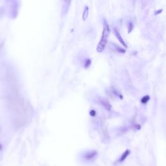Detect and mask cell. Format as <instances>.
<instances>
[{"label": "cell", "mask_w": 166, "mask_h": 166, "mask_svg": "<svg viewBox=\"0 0 166 166\" xmlns=\"http://www.w3.org/2000/svg\"><path fill=\"white\" fill-rule=\"evenodd\" d=\"M130 151L129 150H126L125 151H124L123 153V155L121 157V159H120V162H123V160H125L127 158V157L129 155V154H130Z\"/></svg>", "instance_id": "obj_6"}, {"label": "cell", "mask_w": 166, "mask_h": 166, "mask_svg": "<svg viewBox=\"0 0 166 166\" xmlns=\"http://www.w3.org/2000/svg\"><path fill=\"white\" fill-rule=\"evenodd\" d=\"M97 155V152L96 151H91V152H88L86 153V155L85 156V158L87 160H90L93 159L95 158V156Z\"/></svg>", "instance_id": "obj_4"}, {"label": "cell", "mask_w": 166, "mask_h": 166, "mask_svg": "<svg viewBox=\"0 0 166 166\" xmlns=\"http://www.w3.org/2000/svg\"><path fill=\"white\" fill-rule=\"evenodd\" d=\"M7 3L9 16L12 18H14L18 13V4L16 0H7Z\"/></svg>", "instance_id": "obj_2"}, {"label": "cell", "mask_w": 166, "mask_h": 166, "mask_svg": "<svg viewBox=\"0 0 166 166\" xmlns=\"http://www.w3.org/2000/svg\"><path fill=\"white\" fill-rule=\"evenodd\" d=\"M149 99H150V97H149V96H144V97H142V99H141V102L142 103L145 104V103H147L148 101H149Z\"/></svg>", "instance_id": "obj_7"}, {"label": "cell", "mask_w": 166, "mask_h": 166, "mask_svg": "<svg viewBox=\"0 0 166 166\" xmlns=\"http://www.w3.org/2000/svg\"><path fill=\"white\" fill-rule=\"evenodd\" d=\"M116 48H117L118 52H120V53H125V50L123 49H122V48H120V47H119L118 46H116Z\"/></svg>", "instance_id": "obj_9"}, {"label": "cell", "mask_w": 166, "mask_h": 166, "mask_svg": "<svg viewBox=\"0 0 166 166\" xmlns=\"http://www.w3.org/2000/svg\"><path fill=\"white\" fill-rule=\"evenodd\" d=\"M114 34H115V36L116 37V38L118 39V40H119V41L120 42V43L122 44V45L124 46V47H126V48H127L128 46H127V44L125 43V42L124 41V40H123V38L121 37V34H120V32L118 31L116 28L114 29Z\"/></svg>", "instance_id": "obj_3"}, {"label": "cell", "mask_w": 166, "mask_h": 166, "mask_svg": "<svg viewBox=\"0 0 166 166\" xmlns=\"http://www.w3.org/2000/svg\"><path fill=\"white\" fill-rule=\"evenodd\" d=\"M110 33V29L109 23L106 20L103 23V29L101 35V38L97 46L96 50L98 53H102L105 49L106 45L108 43V39Z\"/></svg>", "instance_id": "obj_1"}, {"label": "cell", "mask_w": 166, "mask_h": 166, "mask_svg": "<svg viewBox=\"0 0 166 166\" xmlns=\"http://www.w3.org/2000/svg\"><path fill=\"white\" fill-rule=\"evenodd\" d=\"M88 15H89V8L88 6H85V9L83 10L82 13V20L84 22L86 21L87 18H88Z\"/></svg>", "instance_id": "obj_5"}, {"label": "cell", "mask_w": 166, "mask_h": 166, "mask_svg": "<svg viewBox=\"0 0 166 166\" xmlns=\"http://www.w3.org/2000/svg\"><path fill=\"white\" fill-rule=\"evenodd\" d=\"M162 12V9H161V10H159V11L155 12V14H160V13H161Z\"/></svg>", "instance_id": "obj_11"}, {"label": "cell", "mask_w": 166, "mask_h": 166, "mask_svg": "<svg viewBox=\"0 0 166 166\" xmlns=\"http://www.w3.org/2000/svg\"><path fill=\"white\" fill-rule=\"evenodd\" d=\"M90 64H91V61H90V59H87L86 62H85V67L86 68H88L89 66H90Z\"/></svg>", "instance_id": "obj_8"}, {"label": "cell", "mask_w": 166, "mask_h": 166, "mask_svg": "<svg viewBox=\"0 0 166 166\" xmlns=\"http://www.w3.org/2000/svg\"><path fill=\"white\" fill-rule=\"evenodd\" d=\"M90 115L92 116H94L95 115H96V112H95L94 110H91V112H90Z\"/></svg>", "instance_id": "obj_10"}, {"label": "cell", "mask_w": 166, "mask_h": 166, "mask_svg": "<svg viewBox=\"0 0 166 166\" xmlns=\"http://www.w3.org/2000/svg\"><path fill=\"white\" fill-rule=\"evenodd\" d=\"M2 146L1 144H0V150H2Z\"/></svg>", "instance_id": "obj_12"}]
</instances>
